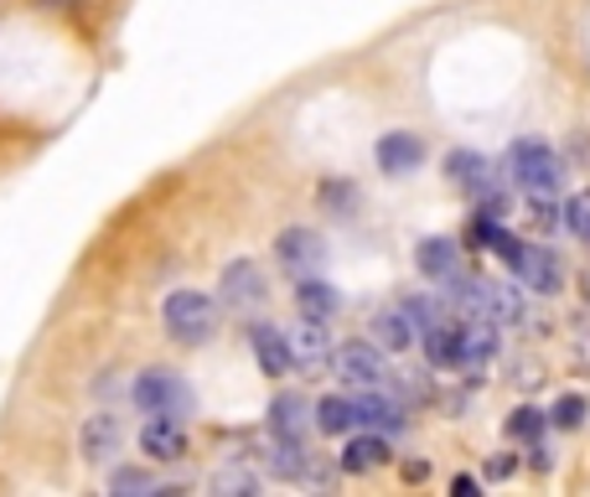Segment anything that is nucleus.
I'll list each match as a JSON object with an SVG mask.
<instances>
[{"mask_svg":"<svg viewBox=\"0 0 590 497\" xmlns=\"http://www.w3.org/2000/svg\"><path fill=\"white\" fill-rule=\"evenodd\" d=\"M161 321H167V331L177 342L197 347L218 331V301H212L208 290H171L167 306H161Z\"/></svg>","mask_w":590,"mask_h":497,"instance_id":"1","label":"nucleus"},{"mask_svg":"<svg viewBox=\"0 0 590 497\" xmlns=\"http://www.w3.org/2000/svg\"><path fill=\"white\" fill-rule=\"evenodd\" d=\"M508 177H513L529 197H554V192H560L564 166H560V156L549 151L544 140H518L513 151H508Z\"/></svg>","mask_w":590,"mask_h":497,"instance_id":"2","label":"nucleus"},{"mask_svg":"<svg viewBox=\"0 0 590 497\" xmlns=\"http://www.w3.org/2000/svg\"><path fill=\"white\" fill-rule=\"evenodd\" d=\"M130 394H136L140 415H171V420H187L197 405V394L187 389V378L171 374V368H146Z\"/></svg>","mask_w":590,"mask_h":497,"instance_id":"3","label":"nucleus"},{"mask_svg":"<svg viewBox=\"0 0 590 497\" xmlns=\"http://www.w3.org/2000/svg\"><path fill=\"white\" fill-rule=\"evenodd\" d=\"M332 368H337V378H342V384H352V389H379L383 374H389V368H383V347L379 342H363V337L337 347Z\"/></svg>","mask_w":590,"mask_h":497,"instance_id":"4","label":"nucleus"},{"mask_svg":"<svg viewBox=\"0 0 590 497\" xmlns=\"http://www.w3.org/2000/svg\"><path fill=\"white\" fill-rule=\"evenodd\" d=\"M274 249H280V265H286L290 275H311L327 259V243H321V233H311V228H286L280 239H274Z\"/></svg>","mask_w":590,"mask_h":497,"instance_id":"5","label":"nucleus"},{"mask_svg":"<svg viewBox=\"0 0 590 497\" xmlns=\"http://www.w3.org/2000/svg\"><path fill=\"white\" fill-rule=\"evenodd\" d=\"M518 280H523V290H533V296H554V290L564 286V265L554 249H523V259H518Z\"/></svg>","mask_w":590,"mask_h":497,"instance_id":"6","label":"nucleus"},{"mask_svg":"<svg viewBox=\"0 0 590 497\" xmlns=\"http://www.w3.org/2000/svg\"><path fill=\"white\" fill-rule=\"evenodd\" d=\"M223 301L233 306V311H254L259 301H264V275H259L254 259H239V265H228L223 270Z\"/></svg>","mask_w":590,"mask_h":497,"instance_id":"7","label":"nucleus"},{"mask_svg":"<svg viewBox=\"0 0 590 497\" xmlns=\"http://www.w3.org/2000/svg\"><path fill=\"white\" fill-rule=\"evenodd\" d=\"M317 425V405L301 399V394H280L270 405V436H290V440H306V430Z\"/></svg>","mask_w":590,"mask_h":497,"instance_id":"8","label":"nucleus"},{"mask_svg":"<svg viewBox=\"0 0 590 497\" xmlns=\"http://www.w3.org/2000/svg\"><path fill=\"white\" fill-rule=\"evenodd\" d=\"M498 321H467V331H461V352H456V368H467V374H482L487 362L498 358Z\"/></svg>","mask_w":590,"mask_h":497,"instance_id":"9","label":"nucleus"},{"mask_svg":"<svg viewBox=\"0 0 590 497\" xmlns=\"http://www.w3.org/2000/svg\"><path fill=\"white\" fill-rule=\"evenodd\" d=\"M140 446H146V456H156V461H177V456L187 451L182 420H171V415H151L146 430H140Z\"/></svg>","mask_w":590,"mask_h":497,"instance_id":"10","label":"nucleus"},{"mask_svg":"<svg viewBox=\"0 0 590 497\" xmlns=\"http://www.w3.org/2000/svg\"><path fill=\"white\" fill-rule=\"evenodd\" d=\"M414 259H420V275L436 280V286H451L456 275H461V249L451 239H424Z\"/></svg>","mask_w":590,"mask_h":497,"instance_id":"11","label":"nucleus"},{"mask_svg":"<svg viewBox=\"0 0 590 497\" xmlns=\"http://www.w3.org/2000/svg\"><path fill=\"white\" fill-rule=\"evenodd\" d=\"M78 440H83V456H89V461H109V456L120 451L124 430H120V420H114V415H89V420H83V430H78Z\"/></svg>","mask_w":590,"mask_h":497,"instance_id":"12","label":"nucleus"},{"mask_svg":"<svg viewBox=\"0 0 590 497\" xmlns=\"http://www.w3.org/2000/svg\"><path fill=\"white\" fill-rule=\"evenodd\" d=\"M424 161V140L420 136H383L379 140V166L389 171V177H399V171H414V166Z\"/></svg>","mask_w":590,"mask_h":497,"instance_id":"13","label":"nucleus"},{"mask_svg":"<svg viewBox=\"0 0 590 497\" xmlns=\"http://www.w3.org/2000/svg\"><path fill=\"white\" fill-rule=\"evenodd\" d=\"M358 425H363V430H399V425H404V409L393 405L389 394L363 389L358 394Z\"/></svg>","mask_w":590,"mask_h":497,"instance_id":"14","label":"nucleus"},{"mask_svg":"<svg viewBox=\"0 0 590 497\" xmlns=\"http://www.w3.org/2000/svg\"><path fill=\"white\" fill-rule=\"evenodd\" d=\"M461 321H430V327H424V358L436 362V368H446V362H451L456 368V352H461Z\"/></svg>","mask_w":590,"mask_h":497,"instance_id":"15","label":"nucleus"},{"mask_svg":"<svg viewBox=\"0 0 590 497\" xmlns=\"http://www.w3.org/2000/svg\"><path fill=\"white\" fill-rule=\"evenodd\" d=\"M249 337H254V358H259V368H264V374L280 378L290 362H296V352H290V337H280L274 327H254Z\"/></svg>","mask_w":590,"mask_h":497,"instance_id":"16","label":"nucleus"},{"mask_svg":"<svg viewBox=\"0 0 590 497\" xmlns=\"http://www.w3.org/2000/svg\"><path fill=\"white\" fill-rule=\"evenodd\" d=\"M296 306H301V317H306V321H332V317H337V306H342V296H337L327 280H311V275H306L301 290H296Z\"/></svg>","mask_w":590,"mask_h":497,"instance_id":"17","label":"nucleus"},{"mask_svg":"<svg viewBox=\"0 0 590 497\" xmlns=\"http://www.w3.org/2000/svg\"><path fill=\"white\" fill-rule=\"evenodd\" d=\"M327 321H301V327L290 331V352H296V362H306V368H317L321 358H332V342H327Z\"/></svg>","mask_w":590,"mask_h":497,"instance_id":"18","label":"nucleus"},{"mask_svg":"<svg viewBox=\"0 0 590 497\" xmlns=\"http://www.w3.org/2000/svg\"><path fill=\"white\" fill-rule=\"evenodd\" d=\"M358 425V399H342V394H327L317 405V430L321 436H342Z\"/></svg>","mask_w":590,"mask_h":497,"instance_id":"19","label":"nucleus"},{"mask_svg":"<svg viewBox=\"0 0 590 497\" xmlns=\"http://www.w3.org/2000/svg\"><path fill=\"white\" fill-rule=\"evenodd\" d=\"M373 331H379L383 347H409L414 337H420V327H414V317H409L404 306H389V311H379V317H373Z\"/></svg>","mask_w":590,"mask_h":497,"instance_id":"20","label":"nucleus"},{"mask_svg":"<svg viewBox=\"0 0 590 497\" xmlns=\"http://www.w3.org/2000/svg\"><path fill=\"white\" fill-rule=\"evenodd\" d=\"M383 461H389V446H383L373 430H363V436L342 451V471H379Z\"/></svg>","mask_w":590,"mask_h":497,"instance_id":"21","label":"nucleus"},{"mask_svg":"<svg viewBox=\"0 0 590 497\" xmlns=\"http://www.w3.org/2000/svg\"><path fill=\"white\" fill-rule=\"evenodd\" d=\"M544 409H533V405H523V409H513V420H508V436L513 440H539L544 436Z\"/></svg>","mask_w":590,"mask_h":497,"instance_id":"22","label":"nucleus"},{"mask_svg":"<svg viewBox=\"0 0 590 497\" xmlns=\"http://www.w3.org/2000/svg\"><path fill=\"white\" fill-rule=\"evenodd\" d=\"M564 223H570V233H576L580 243H590V192L570 197V208H564Z\"/></svg>","mask_w":590,"mask_h":497,"instance_id":"23","label":"nucleus"},{"mask_svg":"<svg viewBox=\"0 0 590 497\" xmlns=\"http://www.w3.org/2000/svg\"><path fill=\"white\" fill-rule=\"evenodd\" d=\"M254 487L259 483L243 467H228V471H218V477H212V493H254Z\"/></svg>","mask_w":590,"mask_h":497,"instance_id":"24","label":"nucleus"},{"mask_svg":"<svg viewBox=\"0 0 590 497\" xmlns=\"http://www.w3.org/2000/svg\"><path fill=\"white\" fill-rule=\"evenodd\" d=\"M580 420H586V399H580V394H564L560 405H554V425H560V430H576Z\"/></svg>","mask_w":590,"mask_h":497,"instance_id":"25","label":"nucleus"},{"mask_svg":"<svg viewBox=\"0 0 590 497\" xmlns=\"http://www.w3.org/2000/svg\"><path fill=\"white\" fill-rule=\"evenodd\" d=\"M114 493H156V483L146 477V471H136V467H124V471H114Z\"/></svg>","mask_w":590,"mask_h":497,"instance_id":"26","label":"nucleus"},{"mask_svg":"<svg viewBox=\"0 0 590 497\" xmlns=\"http://www.w3.org/2000/svg\"><path fill=\"white\" fill-rule=\"evenodd\" d=\"M513 456H498V461H492V467H487V477H513Z\"/></svg>","mask_w":590,"mask_h":497,"instance_id":"27","label":"nucleus"},{"mask_svg":"<svg viewBox=\"0 0 590 497\" xmlns=\"http://www.w3.org/2000/svg\"><path fill=\"white\" fill-rule=\"evenodd\" d=\"M451 487H456V493H461V497H471V493H477V477H456Z\"/></svg>","mask_w":590,"mask_h":497,"instance_id":"28","label":"nucleus"}]
</instances>
